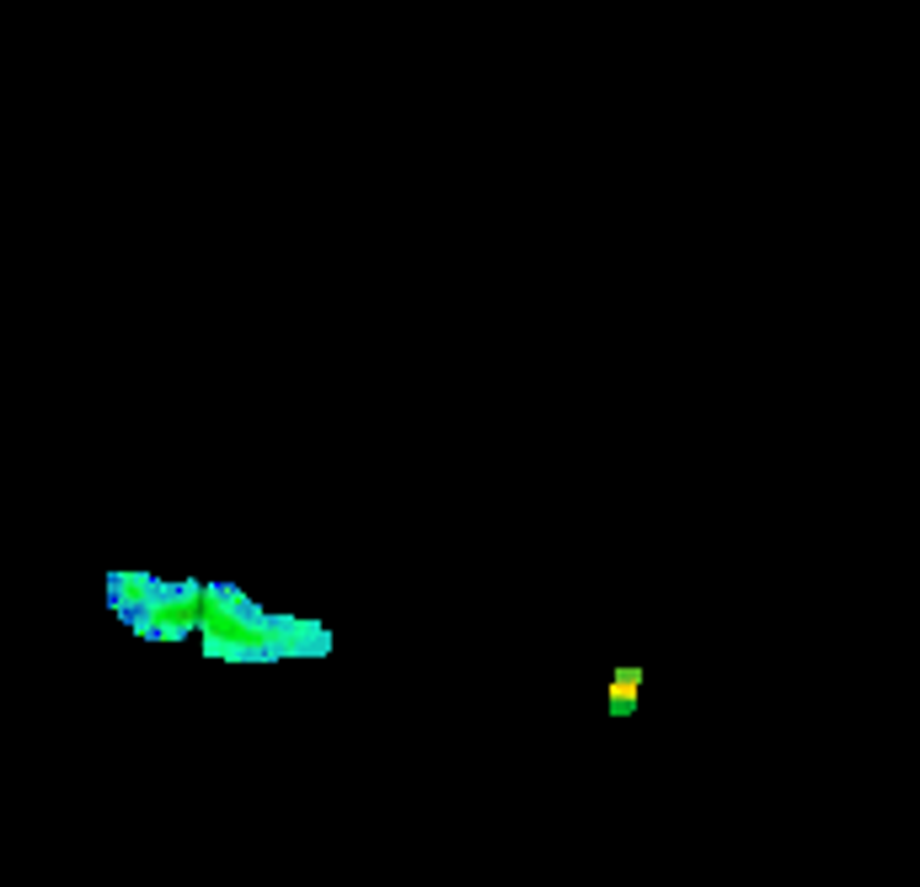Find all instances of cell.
I'll return each instance as SVG.
<instances>
[{"mask_svg":"<svg viewBox=\"0 0 920 887\" xmlns=\"http://www.w3.org/2000/svg\"><path fill=\"white\" fill-rule=\"evenodd\" d=\"M637 685H642V674H621V680L610 685V700H616V706H631V695H637Z\"/></svg>","mask_w":920,"mask_h":887,"instance_id":"cell-1","label":"cell"}]
</instances>
